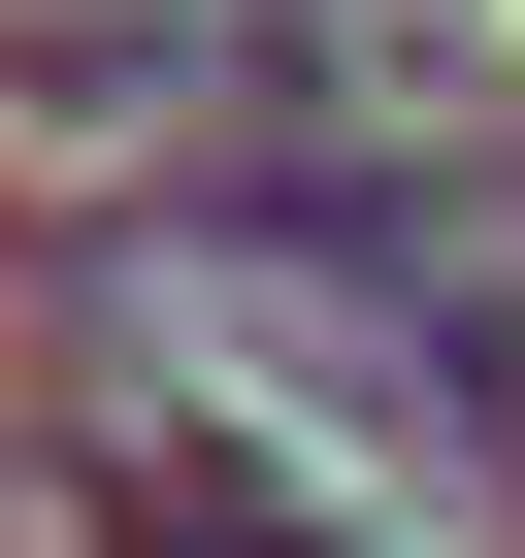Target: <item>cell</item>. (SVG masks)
<instances>
[{
  "instance_id": "1",
  "label": "cell",
  "mask_w": 525,
  "mask_h": 558,
  "mask_svg": "<svg viewBox=\"0 0 525 558\" xmlns=\"http://www.w3.org/2000/svg\"><path fill=\"white\" fill-rule=\"evenodd\" d=\"M230 0H0V165H164Z\"/></svg>"
}]
</instances>
